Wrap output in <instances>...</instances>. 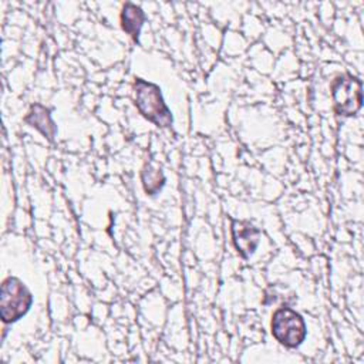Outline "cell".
<instances>
[{
  "label": "cell",
  "mask_w": 364,
  "mask_h": 364,
  "mask_svg": "<svg viewBox=\"0 0 364 364\" xmlns=\"http://www.w3.org/2000/svg\"><path fill=\"white\" fill-rule=\"evenodd\" d=\"M134 104L138 112L154 125L161 128L172 127V112L162 97L159 85L142 78H135Z\"/></svg>",
  "instance_id": "1"
},
{
  "label": "cell",
  "mask_w": 364,
  "mask_h": 364,
  "mask_svg": "<svg viewBox=\"0 0 364 364\" xmlns=\"http://www.w3.org/2000/svg\"><path fill=\"white\" fill-rule=\"evenodd\" d=\"M33 304V294L21 279L7 276L0 289V317L4 324H11L27 314Z\"/></svg>",
  "instance_id": "2"
},
{
  "label": "cell",
  "mask_w": 364,
  "mask_h": 364,
  "mask_svg": "<svg viewBox=\"0 0 364 364\" xmlns=\"http://www.w3.org/2000/svg\"><path fill=\"white\" fill-rule=\"evenodd\" d=\"M270 331L279 344L287 348H297L306 340L307 326L299 311L289 306H282L272 314Z\"/></svg>",
  "instance_id": "3"
},
{
  "label": "cell",
  "mask_w": 364,
  "mask_h": 364,
  "mask_svg": "<svg viewBox=\"0 0 364 364\" xmlns=\"http://www.w3.org/2000/svg\"><path fill=\"white\" fill-rule=\"evenodd\" d=\"M333 109L340 117L355 115L363 105V81L353 74H340L330 84Z\"/></svg>",
  "instance_id": "4"
},
{
  "label": "cell",
  "mask_w": 364,
  "mask_h": 364,
  "mask_svg": "<svg viewBox=\"0 0 364 364\" xmlns=\"http://www.w3.org/2000/svg\"><path fill=\"white\" fill-rule=\"evenodd\" d=\"M232 233V242L236 249V252L243 257L249 259L257 249L260 243V229H257L255 225H252L247 220H232L230 226Z\"/></svg>",
  "instance_id": "5"
},
{
  "label": "cell",
  "mask_w": 364,
  "mask_h": 364,
  "mask_svg": "<svg viewBox=\"0 0 364 364\" xmlns=\"http://www.w3.org/2000/svg\"><path fill=\"white\" fill-rule=\"evenodd\" d=\"M24 121L36 128L38 132H41L48 141H54L55 134H57V125L54 124L51 118V112L47 107L41 104H34L31 105L30 111L24 117Z\"/></svg>",
  "instance_id": "6"
},
{
  "label": "cell",
  "mask_w": 364,
  "mask_h": 364,
  "mask_svg": "<svg viewBox=\"0 0 364 364\" xmlns=\"http://www.w3.org/2000/svg\"><path fill=\"white\" fill-rule=\"evenodd\" d=\"M119 23L122 30L136 43L139 40V34L145 23V13L139 6L128 1L121 9Z\"/></svg>",
  "instance_id": "7"
},
{
  "label": "cell",
  "mask_w": 364,
  "mask_h": 364,
  "mask_svg": "<svg viewBox=\"0 0 364 364\" xmlns=\"http://www.w3.org/2000/svg\"><path fill=\"white\" fill-rule=\"evenodd\" d=\"M141 178H142V185H144L146 195H151V196L156 195L165 183V176H164L162 171L154 168L152 165H146L142 169Z\"/></svg>",
  "instance_id": "8"
}]
</instances>
